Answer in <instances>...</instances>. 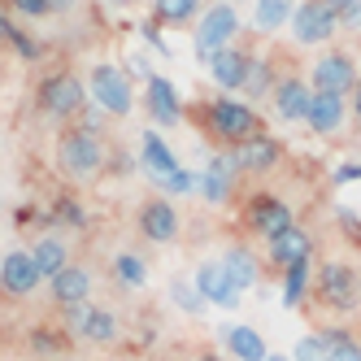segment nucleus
I'll list each match as a JSON object with an SVG mask.
<instances>
[{
    "instance_id": "f257e3e1",
    "label": "nucleus",
    "mask_w": 361,
    "mask_h": 361,
    "mask_svg": "<svg viewBox=\"0 0 361 361\" xmlns=\"http://www.w3.org/2000/svg\"><path fill=\"white\" fill-rule=\"evenodd\" d=\"M200 118H204V131H209L214 140H222V144H231V148H240L252 135L266 131L262 114H257L252 105H244V100H226V96L209 100V105L200 109Z\"/></svg>"
},
{
    "instance_id": "f03ea898",
    "label": "nucleus",
    "mask_w": 361,
    "mask_h": 361,
    "mask_svg": "<svg viewBox=\"0 0 361 361\" xmlns=\"http://www.w3.org/2000/svg\"><path fill=\"white\" fill-rule=\"evenodd\" d=\"M57 170L74 183H87L105 170V144H100L96 131L87 126H66L61 140H57Z\"/></svg>"
},
{
    "instance_id": "7ed1b4c3",
    "label": "nucleus",
    "mask_w": 361,
    "mask_h": 361,
    "mask_svg": "<svg viewBox=\"0 0 361 361\" xmlns=\"http://www.w3.org/2000/svg\"><path fill=\"white\" fill-rule=\"evenodd\" d=\"M314 288H318V300L331 314H353V309H361V270L348 266V262H326L314 274Z\"/></svg>"
},
{
    "instance_id": "20e7f679",
    "label": "nucleus",
    "mask_w": 361,
    "mask_h": 361,
    "mask_svg": "<svg viewBox=\"0 0 361 361\" xmlns=\"http://www.w3.org/2000/svg\"><path fill=\"white\" fill-rule=\"evenodd\" d=\"M87 105V87L79 74H70V70H57V74H48V79L39 83V109L48 118H79Z\"/></svg>"
},
{
    "instance_id": "39448f33",
    "label": "nucleus",
    "mask_w": 361,
    "mask_h": 361,
    "mask_svg": "<svg viewBox=\"0 0 361 361\" xmlns=\"http://www.w3.org/2000/svg\"><path fill=\"white\" fill-rule=\"evenodd\" d=\"M66 314H70V335H79L83 344H96V348L118 344L122 322H118L114 309H105V305H74V309H66Z\"/></svg>"
},
{
    "instance_id": "423d86ee",
    "label": "nucleus",
    "mask_w": 361,
    "mask_h": 361,
    "mask_svg": "<svg viewBox=\"0 0 361 361\" xmlns=\"http://www.w3.org/2000/svg\"><path fill=\"white\" fill-rule=\"evenodd\" d=\"M87 87H92V100H96V105H100V109H109V114H118V118H126V114H131V105H135L131 79H126L118 66H109V61L92 66Z\"/></svg>"
},
{
    "instance_id": "0eeeda50",
    "label": "nucleus",
    "mask_w": 361,
    "mask_h": 361,
    "mask_svg": "<svg viewBox=\"0 0 361 361\" xmlns=\"http://www.w3.org/2000/svg\"><path fill=\"white\" fill-rule=\"evenodd\" d=\"M235 31H240V13L231 5H214L200 18V27H196V57L209 61L218 48H226L231 39H235Z\"/></svg>"
},
{
    "instance_id": "6e6552de",
    "label": "nucleus",
    "mask_w": 361,
    "mask_h": 361,
    "mask_svg": "<svg viewBox=\"0 0 361 361\" xmlns=\"http://www.w3.org/2000/svg\"><path fill=\"white\" fill-rule=\"evenodd\" d=\"M39 283H44V274L35 270L31 248H9L0 257V292L5 296H31Z\"/></svg>"
},
{
    "instance_id": "1a4fd4ad",
    "label": "nucleus",
    "mask_w": 361,
    "mask_h": 361,
    "mask_svg": "<svg viewBox=\"0 0 361 361\" xmlns=\"http://www.w3.org/2000/svg\"><path fill=\"white\" fill-rule=\"evenodd\" d=\"M335 27H340V13H335L331 5H322V0H305V5L292 13L296 44H326L335 35Z\"/></svg>"
},
{
    "instance_id": "9d476101",
    "label": "nucleus",
    "mask_w": 361,
    "mask_h": 361,
    "mask_svg": "<svg viewBox=\"0 0 361 361\" xmlns=\"http://www.w3.org/2000/svg\"><path fill=\"white\" fill-rule=\"evenodd\" d=\"M140 235L152 244H174L178 240V209L170 204V196H148L140 204Z\"/></svg>"
},
{
    "instance_id": "9b49d317",
    "label": "nucleus",
    "mask_w": 361,
    "mask_h": 361,
    "mask_svg": "<svg viewBox=\"0 0 361 361\" xmlns=\"http://www.w3.org/2000/svg\"><path fill=\"white\" fill-rule=\"evenodd\" d=\"M244 222H248L252 235L274 240L279 231H288V226H292V204H283L279 196H252V200H248V209H244Z\"/></svg>"
},
{
    "instance_id": "f8f14e48",
    "label": "nucleus",
    "mask_w": 361,
    "mask_h": 361,
    "mask_svg": "<svg viewBox=\"0 0 361 361\" xmlns=\"http://www.w3.org/2000/svg\"><path fill=\"white\" fill-rule=\"evenodd\" d=\"M48 296H53V305H57V309L87 305V296H92V270H87V266L66 262L53 279H48Z\"/></svg>"
},
{
    "instance_id": "ddd939ff",
    "label": "nucleus",
    "mask_w": 361,
    "mask_h": 361,
    "mask_svg": "<svg viewBox=\"0 0 361 361\" xmlns=\"http://www.w3.org/2000/svg\"><path fill=\"white\" fill-rule=\"evenodd\" d=\"M314 92H331V96H348L357 92V66L344 53H326L314 61Z\"/></svg>"
},
{
    "instance_id": "4468645a",
    "label": "nucleus",
    "mask_w": 361,
    "mask_h": 361,
    "mask_svg": "<svg viewBox=\"0 0 361 361\" xmlns=\"http://www.w3.org/2000/svg\"><path fill=\"white\" fill-rule=\"evenodd\" d=\"M196 288H200L204 305H218V309H235L240 305V288H235V279L222 270V262H204L196 270Z\"/></svg>"
},
{
    "instance_id": "2eb2a0df",
    "label": "nucleus",
    "mask_w": 361,
    "mask_h": 361,
    "mask_svg": "<svg viewBox=\"0 0 361 361\" xmlns=\"http://www.w3.org/2000/svg\"><path fill=\"white\" fill-rule=\"evenodd\" d=\"M231 161H235V170H248V174H266L283 161V144L270 140L266 131L262 135H252L248 144H240L235 152H231Z\"/></svg>"
},
{
    "instance_id": "dca6fc26",
    "label": "nucleus",
    "mask_w": 361,
    "mask_h": 361,
    "mask_svg": "<svg viewBox=\"0 0 361 361\" xmlns=\"http://www.w3.org/2000/svg\"><path fill=\"white\" fill-rule=\"evenodd\" d=\"M266 252H270V262L279 270H288L296 262H309V252H314V240H309V231L305 226H288V231H279L274 240H266Z\"/></svg>"
},
{
    "instance_id": "f3484780",
    "label": "nucleus",
    "mask_w": 361,
    "mask_h": 361,
    "mask_svg": "<svg viewBox=\"0 0 361 361\" xmlns=\"http://www.w3.org/2000/svg\"><path fill=\"white\" fill-rule=\"evenodd\" d=\"M144 100H148V118L157 122V126H178V118H183V105H178V92L170 87V79L152 74Z\"/></svg>"
},
{
    "instance_id": "a211bd4d",
    "label": "nucleus",
    "mask_w": 361,
    "mask_h": 361,
    "mask_svg": "<svg viewBox=\"0 0 361 361\" xmlns=\"http://www.w3.org/2000/svg\"><path fill=\"white\" fill-rule=\"evenodd\" d=\"M309 100H314V87L300 79H279L274 83V114L283 122H305L309 118Z\"/></svg>"
},
{
    "instance_id": "6ab92c4d",
    "label": "nucleus",
    "mask_w": 361,
    "mask_h": 361,
    "mask_svg": "<svg viewBox=\"0 0 361 361\" xmlns=\"http://www.w3.org/2000/svg\"><path fill=\"white\" fill-rule=\"evenodd\" d=\"M140 166L148 170V178H152L157 188L166 183L174 170H183V166L174 161V152L166 148V140H161L157 131H144V140H140Z\"/></svg>"
},
{
    "instance_id": "aec40b11",
    "label": "nucleus",
    "mask_w": 361,
    "mask_h": 361,
    "mask_svg": "<svg viewBox=\"0 0 361 361\" xmlns=\"http://www.w3.org/2000/svg\"><path fill=\"white\" fill-rule=\"evenodd\" d=\"M244 70H248V53H240L235 44L218 48V53L209 57V74H214V83L222 92H240L244 87Z\"/></svg>"
},
{
    "instance_id": "412c9836",
    "label": "nucleus",
    "mask_w": 361,
    "mask_h": 361,
    "mask_svg": "<svg viewBox=\"0 0 361 361\" xmlns=\"http://www.w3.org/2000/svg\"><path fill=\"white\" fill-rule=\"evenodd\" d=\"M309 131L314 135H335L344 126V96H331V92H314L309 100Z\"/></svg>"
},
{
    "instance_id": "4be33fe9",
    "label": "nucleus",
    "mask_w": 361,
    "mask_h": 361,
    "mask_svg": "<svg viewBox=\"0 0 361 361\" xmlns=\"http://www.w3.org/2000/svg\"><path fill=\"white\" fill-rule=\"evenodd\" d=\"M222 344L226 353L235 357V361H266V340H262V331H252V326H226L222 331Z\"/></svg>"
},
{
    "instance_id": "5701e85b",
    "label": "nucleus",
    "mask_w": 361,
    "mask_h": 361,
    "mask_svg": "<svg viewBox=\"0 0 361 361\" xmlns=\"http://www.w3.org/2000/svg\"><path fill=\"white\" fill-rule=\"evenodd\" d=\"M231 188H235V161H231V157H214L209 170H204V178H200L204 200L222 204V200H231Z\"/></svg>"
},
{
    "instance_id": "b1692460",
    "label": "nucleus",
    "mask_w": 361,
    "mask_h": 361,
    "mask_svg": "<svg viewBox=\"0 0 361 361\" xmlns=\"http://www.w3.org/2000/svg\"><path fill=\"white\" fill-rule=\"evenodd\" d=\"M222 270L235 279V288H240V292L262 283V266H257V252H248L244 244H235V248H226V252H222Z\"/></svg>"
},
{
    "instance_id": "393cba45",
    "label": "nucleus",
    "mask_w": 361,
    "mask_h": 361,
    "mask_svg": "<svg viewBox=\"0 0 361 361\" xmlns=\"http://www.w3.org/2000/svg\"><path fill=\"white\" fill-rule=\"evenodd\" d=\"M31 257H35V270H39L44 279H53V274L66 266V244H61L57 235H44V240H35Z\"/></svg>"
},
{
    "instance_id": "a878e982",
    "label": "nucleus",
    "mask_w": 361,
    "mask_h": 361,
    "mask_svg": "<svg viewBox=\"0 0 361 361\" xmlns=\"http://www.w3.org/2000/svg\"><path fill=\"white\" fill-rule=\"evenodd\" d=\"M292 0H257V13H252V22H257V31H279L283 22H292Z\"/></svg>"
},
{
    "instance_id": "bb28decb",
    "label": "nucleus",
    "mask_w": 361,
    "mask_h": 361,
    "mask_svg": "<svg viewBox=\"0 0 361 361\" xmlns=\"http://www.w3.org/2000/svg\"><path fill=\"white\" fill-rule=\"evenodd\" d=\"M305 292H309V262H296L283 270V305L288 309L305 305Z\"/></svg>"
},
{
    "instance_id": "cd10ccee",
    "label": "nucleus",
    "mask_w": 361,
    "mask_h": 361,
    "mask_svg": "<svg viewBox=\"0 0 361 361\" xmlns=\"http://www.w3.org/2000/svg\"><path fill=\"white\" fill-rule=\"evenodd\" d=\"M244 96H252V100H262V96H270L274 92V83H270V61H257V57H248V70H244V87H240Z\"/></svg>"
},
{
    "instance_id": "c85d7f7f",
    "label": "nucleus",
    "mask_w": 361,
    "mask_h": 361,
    "mask_svg": "<svg viewBox=\"0 0 361 361\" xmlns=\"http://www.w3.org/2000/svg\"><path fill=\"white\" fill-rule=\"evenodd\" d=\"M200 0H157V22L161 27H188V18H196Z\"/></svg>"
},
{
    "instance_id": "c756f323",
    "label": "nucleus",
    "mask_w": 361,
    "mask_h": 361,
    "mask_svg": "<svg viewBox=\"0 0 361 361\" xmlns=\"http://www.w3.org/2000/svg\"><path fill=\"white\" fill-rule=\"evenodd\" d=\"M114 279H118V283H126V288H144L148 266L140 262L135 252H118V257H114Z\"/></svg>"
},
{
    "instance_id": "7c9ffc66",
    "label": "nucleus",
    "mask_w": 361,
    "mask_h": 361,
    "mask_svg": "<svg viewBox=\"0 0 361 361\" xmlns=\"http://www.w3.org/2000/svg\"><path fill=\"white\" fill-rule=\"evenodd\" d=\"M326 361H361V344L353 340V335H344V331H331L326 335Z\"/></svg>"
},
{
    "instance_id": "2f4dec72",
    "label": "nucleus",
    "mask_w": 361,
    "mask_h": 361,
    "mask_svg": "<svg viewBox=\"0 0 361 361\" xmlns=\"http://www.w3.org/2000/svg\"><path fill=\"white\" fill-rule=\"evenodd\" d=\"M170 296H174V305H178V309H188V314H204V296H200L196 283L174 279V283H170Z\"/></svg>"
},
{
    "instance_id": "473e14b6",
    "label": "nucleus",
    "mask_w": 361,
    "mask_h": 361,
    "mask_svg": "<svg viewBox=\"0 0 361 361\" xmlns=\"http://www.w3.org/2000/svg\"><path fill=\"white\" fill-rule=\"evenodd\" d=\"M326 335H305V340H296L292 348V361H326Z\"/></svg>"
},
{
    "instance_id": "72a5a7b5",
    "label": "nucleus",
    "mask_w": 361,
    "mask_h": 361,
    "mask_svg": "<svg viewBox=\"0 0 361 361\" xmlns=\"http://www.w3.org/2000/svg\"><path fill=\"white\" fill-rule=\"evenodd\" d=\"M9 48H13L22 61H35V57H39V44H35L27 31H22V27H13V31H9Z\"/></svg>"
},
{
    "instance_id": "f704fd0d",
    "label": "nucleus",
    "mask_w": 361,
    "mask_h": 361,
    "mask_svg": "<svg viewBox=\"0 0 361 361\" xmlns=\"http://www.w3.org/2000/svg\"><path fill=\"white\" fill-rule=\"evenodd\" d=\"M53 214H57L66 226H87V214H83L74 200H57V204H53Z\"/></svg>"
},
{
    "instance_id": "c9c22d12",
    "label": "nucleus",
    "mask_w": 361,
    "mask_h": 361,
    "mask_svg": "<svg viewBox=\"0 0 361 361\" xmlns=\"http://www.w3.org/2000/svg\"><path fill=\"white\" fill-rule=\"evenodd\" d=\"M13 13L22 18H44V13H53V0H9Z\"/></svg>"
},
{
    "instance_id": "e433bc0d",
    "label": "nucleus",
    "mask_w": 361,
    "mask_h": 361,
    "mask_svg": "<svg viewBox=\"0 0 361 361\" xmlns=\"http://www.w3.org/2000/svg\"><path fill=\"white\" fill-rule=\"evenodd\" d=\"M161 188H166V192H174V196H188V192L196 188V174H188V170H174V174L166 178Z\"/></svg>"
},
{
    "instance_id": "4c0bfd02",
    "label": "nucleus",
    "mask_w": 361,
    "mask_h": 361,
    "mask_svg": "<svg viewBox=\"0 0 361 361\" xmlns=\"http://www.w3.org/2000/svg\"><path fill=\"white\" fill-rule=\"evenodd\" d=\"M353 178H361V166L357 161H348V166L335 170V183H353Z\"/></svg>"
},
{
    "instance_id": "58836bf2",
    "label": "nucleus",
    "mask_w": 361,
    "mask_h": 361,
    "mask_svg": "<svg viewBox=\"0 0 361 361\" xmlns=\"http://www.w3.org/2000/svg\"><path fill=\"white\" fill-rule=\"evenodd\" d=\"M340 22H348V27H361V0H357L353 9H344V13H340Z\"/></svg>"
},
{
    "instance_id": "ea45409f",
    "label": "nucleus",
    "mask_w": 361,
    "mask_h": 361,
    "mask_svg": "<svg viewBox=\"0 0 361 361\" xmlns=\"http://www.w3.org/2000/svg\"><path fill=\"white\" fill-rule=\"evenodd\" d=\"M322 5H331L335 13H344V9H353V5H357V0H322Z\"/></svg>"
},
{
    "instance_id": "a19ab883",
    "label": "nucleus",
    "mask_w": 361,
    "mask_h": 361,
    "mask_svg": "<svg viewBox=\"0 0 361 361\" xmlns=\"http://www.w3.org/2000/svg\"><path fill=\"white\" fill-rule=\"evenodd\" d=\"M9 31H13V22H9L5 13H0V44H9Z\"/></svg>"
},
{
    "instance_id": "79ce46f5",
    "label": "nucleus",
    "mask_w": 361,
    "mask_h": 361,
    "mask_svg": "<svg viewBox=\"0 0 361 361\" xmlns=\"http://www.w3.org/2000/svg\"><path fill=\"white\" fill-rule=\"evenodd\" d=\"M196 361H222V357H218V353H200Z\"/></svg>"
},
{
    "instance_id": "37998d69",
    "label": "nucleus",
    "mask_w": 361,
    "mask_h": 361,
    "mask_svg": "<svg viewBox=\"0 0 361 361\" xmlns=\"http://www.w3.org/2000/svg\"><path fill=\"white\" fill-rule=\"evenodd\" d=\"M109 5H118V9H126V5H135V0H109Z\"/></svg>"
},
{
    "instance_id": "c03bdc74",
    "label": "nucleus",
    "mask_w": 361,
    "mask_h": 361,
    "mask_svg": "<svg viewBox=\"0 0 361 361\" xmlns=\"http://www.w3.org/2000/svg\"><path fill=\"white\" fill-rule=\"evenodd\" d=\"M357 118H361V92H357Z\"/></svg>"
},
{
    "instance_id": "a18cd8bd",
    "label": "nucleus",
    "mask_w": 361,
    "mask_h": 361,
    "mask_svg": "<svg viewBox=\"0 0 361 361\" xmlns=\"http://www.w3.org/2000/svg\"><path fill=\"white\" fill-rule=\"evenodd\" d=\"M266 361H292V357H266Z\"/></svg>"
},
{
    "instance_id": "49530a36",
    "label": "nucleus",
    "mask_w": 361,
    "mask_h": 361,
    "mask_svg": "<svg viewBox=\"0 0 361 361\" xmlns=\"http://www.w3.org/2000/svg\"><path fill=\"white\" fill-rule=\"evenodd\" d=\"M357 248H361V240H357Z\"/></svg>"
}]
</instances>
